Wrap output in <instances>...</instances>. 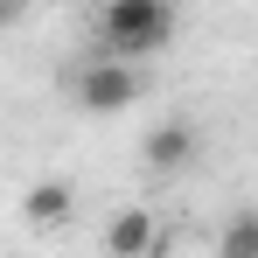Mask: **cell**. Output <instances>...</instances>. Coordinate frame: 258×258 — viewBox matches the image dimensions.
I'll return each mask as SVG.
<instances>
[{
    "label": "cell",
    "instance_id": "5b68a950",
    "mask_svg": "<svg viewBox=\"0 0 258 258\" xmlns=\"http://www.w3.org/2000/svg\"><path fill=\"white\" fill-rule=\"evenodd\" d=\"M188 161H196V126L188 119H161L147 133V168L154 174H181Z\"/></svg>",
    "mask_w": 258,
    "mask_h": 258
},
{
    "label": "cell",
    "instance_id": "7a4b0ae2",
    "mask_svg": "<svg viewBox=\"0 0 258 258\" xmlns=\"http://www.w3.org/2000/svg\"><path fill=\"white\" fill-rule=\"evenodd\" d=\"M70 91H77V105H84V112H126V105H140L147 77H140V63H119V56H91L84 70L70 77Z\"/></svg>",
    "mask_w": 258,
    "mask_h": 258
},
{
    "label": "cell",
    "instance_id": "8992f818",
    "mask_svg": "<svg viewBox=\"0 0 258 258\" xmlns=\"http://www.w3.org/2000/svg\"><path fill=\"white\" fill-rule=\"evenodd\" d=\"M216 258H258V210L230 216V223L216 230Z\"/></svg>",
    "mask_w": 258,
    "mask_h": 258
},
{
    "label": "cell",
    "instance_id": "3957f363",
    "mask_svg": "<svg viewBox=\"0 0 258 258\" xmlns=\"http://www.w3.org/2000/svg\"><path fill=\"white\" fill-rule=\"evenodd\" d=\"M105 251H112V258H161L168 237H161L154 210H119L112 223H105Z\"/></svg>",
    "mask_w": 258,
    "mask_h": 258
},
{
    "label": "cell",
    "instance_id": "6da1fadb",
    "mask_svg": "<svg viewBox=\"0 0 258 258\" xmlns=\"http://www.w3.org/2000/svg\"><path fill=\"white\" fill-rule=\"evenodd\" d=\"M98 35H105V56H161L174 42V7L168 0H112L105 14H98Z\"/></svg>",
    "mask_w": 258,
    "mask_h": 258
},
{
    "label": "cell",
    "instance_id": "277c9868",
    "mask_svg": "<svg viewBox=\"0 0 258 258\" xmlns=\"http://www.w3.org/2000/svg\"><path fill=\"white\" fill-rule=\"evenodd\" d=\"M70 210H77V188H70V181H56V174L35 181V188L21 196V223H28V230H63Z\"/></svg>",
    "mask_w": 258,
    "mask_h": 258
}]
</instances>
